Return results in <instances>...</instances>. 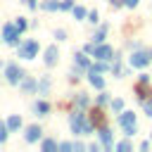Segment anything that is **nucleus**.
Listing matches in <instances>:
<instances>
[{"instance_id":"nucleus-1","label":"nucleus","mask_w":152,"mask_h":152,"mask_svg":"<svg viewBox=\"0 0 152 152\" xmlns=\"http://www.w3.org/2000/svg\"><path fill=\"white\" fill-rule=\"evenodd\" d=\"M69 126H71V131L78 133V135H88V133H93V124H90V119H86L83 112H74V114L69 116Z\"/></svg>"},{"instance_id":"nucleus-2","label":"nucleus","mask_w":152,"mask_h":152,"mask_svg":"<svg viewBox=\"0 0 152 152\" xmlns=\"http://www.w3.org/2000/svg\"><path fill=\"white\" fill-rule=\"evenodd\" d=\"M119 126L124 128V133H126V135H133V133L138 131V126H135V114H133V112H124V109H121V114H119Z\"/></svg>"},{"instance_id":"nucleus-3","label":"nucleus","mask_w":152,"mask_h":152,"mask_svg":"<svg viewBox=\"0 0 152 152\" xmlns=\"http://www.w3.org/2000/svg\"><path fill=\"white\" fill-rule=\"evenodd\" d=\"M17 55L21 57V59H33L36 55H38V40H24L21 45H19V50H17Z\"/></svg>"},{"instance_id":"nucleus-4","label":"nucleus","mask_w":152,"mask_h":152,"mask_svg":"<svg viewBox=\"0 0 152 152\" xmlns=\"http://www.w3.org/2000/svg\"><path fill=\"white\" fill-rule=\"evenodd\" d=\"M5 78H7L12 86H19L21 78H24V71H21L17 64H5Z\"/></svg>"},{"instance_id":"nucleus-5","label":"nucleus","mask_w":152,"mask_h":152,"mask_svg":"<svg viewBox=\"0 0 152 152\" xmlns=\"http://www.w3.org/2000/svg\"><path fill=\"white\" fill-rule=\"evenodd\" d=\"M128 62H131V66H135V69H145V66L150 64L147 50H135V52L128 57Z\"/></svg>"},{"instance_id":"nucleus-6","label":"nucleus","mask_w":152,"mask_h":152,"mask_svg":"<svg viewBox=\"0 0 152 152\" xmlns=\"http://www.w3.org/2000/svg\"><path fill=\"white\" fill-rule=\"evenodd\" d=\"M2 40L10 43V45H17V40H19V28H17L14 24H5V26H2Z\"/></svg>"},{"instance_id":"nucleus-7","label":"nucleus","mask_w":152,"mask_h":152,"mask_svg":"<svg viewBox=\"0 0 152 152\" xmlns=\"http://www.w3.org/2000/svg\"><path fill=\"white\" fill-rule=\"evenodd\" d=\"M112 55H114V50L109 45H104V43H97V48L93 50V57L95 59H104L107 62V59H112Z\"/></svg>"},{"instance_id":"nucleus-8","label":"nucleus","mask_w":152,"mask_h":152,"mask_svg":"<svg viewBox=\"0 0 152 152\" xmlns=\"http://www.w3.org/2000/svg\"><path fill=\"white\" fill-rule=\"evenodd\" d=\"M90 124H93L95 128H102V126H107V116H104V112H102L100 107L90 109Z\"/></svg>"},{"instance_id":"nucleus-9","label":"nucleus","mask_w":152,"mask_h":152,"mask_svg":"<svg viewBox=\"0 0 152 152\" xmlns=\"http://www.w3.org/2000/svg\"><path fill=\"white\" fill-rule=\"evenodd\" d=\"M57 57H59V50H57V45H50V48L45 50V57H43L45 66H55V64H57Z\"/></svg>"},{"instance_id":"nucleus-10","label":"nucleus","mask_w":152,"mask_h":152,"mask_svg":"<svg viewBox=\"0 0 152 152\" xmlns=\"http://www.w3.org/2000/svg\"><path fill=\"white\" fill-rule=\"evenodd\" d=\"M135 95H138V100H140V102H142L145 97H150V95H152L150 83H147V81H138V83H135Z\"/></svg>"},{"instance_id":"nucleus-11","label":"nucleus","mask_w":152,"mask_h":152,"mask_svg":"<svg viewBox=\"0 0 152 152\" xmlns=\"http://www.w3.org/2000/svg\"><path fill=\"white\" fill-rule=\"evenodd\" d=\"M74 66H76V74H78L81 69H90L88 52H78V55H74Z\"/></svg>"},{"instance_id":"nucleus-12","label":"nucleus","mask_w":152,"mask_h":152,"mask_svg":"<svg viewBox=\"0 0 152 152\" xmlns=\"http://www.w3.org/2000/svg\"><path fill=\"white\" fill-rule=\"evenodd\" d=\"M90 74H88V81H90V86L93 88H97V90H102L104 88V78L100 76V71H93V69H88Z\"/></svg>"},{"instance_id":"nucleus-13","label":"nucleus","mask_w":152,"mask_h":152,"mask_svg":"<svg viewBox=\"0 0 152 152\" xmlns=\"http://www.w3.org/2000/svg\"><path fill=\"white\" fill-rule=\"evenodd\" d=\"M100 140H102V145H104L107 150H112V147H114V138H112V131H109L107 126H102V128H100Z\"/></svg>"},{"instance_id":"nucleus-14","label":"nucleus","mask_w":152,"mask_h":152,"mask_svg":"<svg viewBox=\"0 0 152 152\" xmlns=\"http://www.w3.org/2000/svg\"><path fill=\"white\" fill-rule=\"evenodd\" d=\"M40 135H43V131H40V126H28L26 128V142H36V140H40Z\"/></svg>"},{"instance_id":"nucleus-15","label":"nucleus","mask_w":152,"mask_h":152,"mask_svg":"<svg viewBox=\"0 0 152 152\" xmlns=\"http://www.w3.org/2000/svg\"><path fill=\"white\" fill-rule=\"evenodd\" d=\"M36 90H38V95H48V90H50V76H43V78L38 81Z\"/></svg>"},{"instance_id":"nucleus-16","label":"nucleus","mask_w":152,"mask_h":152,"mask_svg":"<svg viewBox=\"0 0 152 152\" xmlns=\"http://www.w3.org/2000/svg\"><path fill=\"white\" fill-rule=\"evenodd\" d=\"M36 86H38V81H33V78H21V90H24V93H33Z\"/></svg>"},{"instance_id":"nucleus-17","label":"nucleus","mask_w":152,"mask_h":152,"mask_svg":"<svg viewBox=\"0 0 152 152\" xmlns=\"http://www.w3.org/2000/svg\"><path fill=\"white\" fill-rule=\"evenodd\" d=\"M7 128H10V131H17V128H21V116H19V114H12V116L7 119Z\"/></svg>"},{"instance_id":"nucleus-18","label":"nucleus","mask_w":152,"mask_h":152,"mask_svg":"<svg viewBox=\"0 0 152 152\" xmlns=\"http://www.w3.org/2000/svg\"><path fill=\"white\" fill-rule=\"evenodd\" d=\"M71 14H74V19H86V17H88L86 7H81V5H74V7H71Z\"/></svg>"},{"instance_id":"nucleus-19","label":"nucleus","mask_w":152,"mask_h":152,"mask_svg":"<svg viewBox=\"0 0 152 152\" xmlns=\"http://www.w3.org/2000/svg\"><path fill=\"white\" fill-rule=\"evenodd\" d=\"M107 28H109L107 24H104V26H100V28L95 31V36H93V43H102V40H104V36H107Z\"/></svg>"},{"instance_id":"nucleus-20","label":"nucleus","mask_w":152,"mask_h":152,"mask_svg":"<svg viewBox=\"0 0 152 152\" xmlns=\"http://www.w3.org/2000/svg\"><path fill=\"white\" fill-rule=\"evenodd\" d=\"M74 104H76L78 109H83V107H88V95H86V93H78V95L74 97Z\"/></svg>"},{"instance_id":"nucleus-21","label":"nucleus","mask_w":152,"mask_h":152,"mask_svg":"<svg viewBox=\"0 0 152 152\" xmlns=\"http://www.w3.org/2000/svg\"><path fill=\"white\" fill-rule=\"evenodd\" d=\"M33 109H36L38 114H48V112H50V104H48L45 100H38V102L33 104Z\"/></svg>"},{"instance_id":"nucleus-22","label":"nucleus","mask_w":152,"mask_h":152,"mask_svg":"<svg viewBox=\"0 0 152 152\" xmlns=\"http://www.w3.org/2000/svg\"><path fill=\"white\" fill-rule=\"evenodd\" d=\"M43 10L55 12V10H59V2H57V0H45V2H43Z\"/></svg>"},{"instance_id":"nucleus-23","label":"nucleus","mask_w":152,"mask_h":152,"mask_svg":"<svg viewBox=\"0 0 152 152\" xmlns=\"http://www.w3.org/2000/svg\"><path fill=\"white\" fill-rule=\"evenodd\" d=\"M142 109H145V114H147V116H152V95L142 100Z\"/></svg>"},{"instance_id":"nucleus-24","label":"nucleus","mask_w":152,"mask_h":152,"mask_svg":"<svg viewBox=\"0 0 152 152\" xmlns=\"http://www.w3.org/2000/svg\"><path fill=\"white\" fill-rule=\"evenodd\" d=\"M40 147H43V150H55V147H57V140H52V138H45Z\"/></svg>"},{"instance_id":"nucleus-25","label":"nucleus","mask_w":152,"mask_h":152,"mask_svg":"<svg viewBox=\"0 0 152 152\" xmlns=\"http://www.w3.org/2000/svg\"><path fill=\"white\" fill-rule=\"evenodd\" d=\"M14 26H17V28H19V33H24V31H26V26H28V24H26V19H24V17H19V19H17V21H14Z\"/></svg>"},{"instance_id":"nucleus-26","label":"nucleus","mask_w":152,"mask_h":152,"mask_svg":"<svg viewBox=\"0 0 152 152\" xmlns=\"http://www.w3.org/2000/svg\"><path fill=\"white\" fill-rule=\"evenodd\" d=\"M7 133H10L7 124H2V121H0V142H5V140H7Z\"/></svg>"},{"instance_id":"nucleus-27","label":"nucleus","mask_w":152,"mask_h":152,"mask_svg":"<svg viewBox=\"0 0 152 152\" xmlns=\"http://www.w3.org/2000/svg\"><path fill=\"white\" fill-rule=\"evenodd\" d=\"M88 21H90V24H97V21H100V14H97V10L88 12Z\"/></svg>"},{"instance_id":"nucleus-28","label":"nucleus","mask_w":152,"mask_h":152,"mask_svg":"<svg viewBox=\"0 0 152 152\" xmlns=\"http://www.w3.org/2000/svg\"><path fill=\"white\" fill-rule=\"evenodd\" d=\"M112 109H114V112H121V109H124V100H119V97L112 100Z\"/></svg>"},{"instance_id":"nucleus-29","label":"nucleus","mask_w":152,"mask_h":152,"mask_svg":"<svg viewBox=\"0 0 152 152\" xmlns=\"http://www.w3.org/2000/svg\"><path fill=\"white\" fill-rule=\"evenodd\" d=\"M74 7V0H62L59 2V10H71Z\"/></svg>"},{"instance_id":"nucleus-30","label":"nucleus","mask_w":152,"mask_h":152,"mask_svg":"<svg viewBox=\"0 0 152 152\" xmlns=\"http://www.w3.org/2000/svg\"><path fill=\"white\" fill-rule=\"evenodd\" d=\"M116 150H121V152H126V150H131V142H128V140H121V142L116 145Z\"/></svg>"},{"instance_id":"nucleus-31","label":"nucleus","mask_w":152,"mask_h":152,"mask_svg":"<svg viewBox=\"0 0 152 152\" xmlns=\"http://www.w3.org/2000/svg\"><path fill=\"white\" fill-rule=\"evenodd\" d=\"M55 38H57V40H64V38H66V31H64V28H57V31H55Z\"/></svg>"},{"instance_id":"nucleus-32","label":"nucleus","mask_w":152,"mask_h":152,"mask_svg":"<svg viewBox=\"0 0 152 152\" xmlns=\"http://www.w3.org/2000/svg\"><path fill=\"white\" fill-rule=\"evenodd\" d=\"M107 100H109L107 93H100V95H97V104H107Z\"/></svg>"},{"instance_id":"nucleus-33","label":"nucleus","mask_w":152,"mask_h":152,"mask_svg":"<svg viewBox=\"0 0 152 152\" xmlns=\"http://www.w3.org/2000/svg\"><path fill=\"white\" fill-rule=\"evenodd\" d=\"M59 150H64V152H69V150H74V145H71V142H62V145H59Z\"/></svg>"},{"instance_id":"nucleus-34","label":"nucleus","mask_w":152,"mask_h":152,"mask_svg":"<svg viewBox=\"0 0 152 152\" xmlns=\"http://www.w3.org/2000/svg\"><path fill=\"white\" fill-rule=\"evenodd\" d=\"M109 2H112V7H114V10H119V7H124V0H109Z\"/></svg>"},{"instance_id":"nucleus-35","label":"nucleus","mask_w":152,"mask_h":152,"mask_svg":"<svg viewBox=\"0 0 152 152\" xmlns=\"http://www.w3.org/2000/svg\"><path fill=\"white\" fill-rule=\"evenodd\" d=\"M124 5H126V7H135V5H138V0H124Z\"/></svg>"},{"instance_id":"nucleus-36","label":"nucleus","mask_w":152,"mask_h":152,"mask_svg":"<svg viewBox=\"0 0 152 152\" xmlns=\"http://www.w3.org/2000/svg\"><path fill=\"white\" fill-rule=\"evenodd\" d=\"M26 5H28L31 10H36V0H26Z\"/></svg>"},{"instance_id":"nucleus-37","label":"nucleus","mask_w":152,"mask_h":152,"mask_svg":"<svg viewBox=\"0 0 152 152\" xmlns=\"http://www.w3.org/2000/svg\"><path fill=\"white\" fill-rule=\"evenodd\" d=\"M147 57H150V62H152V48H147Z\"/></svg>"},{"instance_id":"nucleus-38","label":"nucleus","mask_w":152,"mask_h":152,"mask_svg":"<svg viewBox=\"0 0 152 152\" xmlns=\"http://www.w3.org/2000/svg\"><path fill=\"white\" fill-rule=\"evenodd\" d=\"M0 64H2V62H0Z\"/></svg>"}]
</instances>
